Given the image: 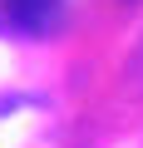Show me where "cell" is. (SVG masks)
<instances>
[{
  "instance_id": "obj_1",
  "label": "cell",
  "mask_w": 143,
  "mask_h": 148,
  "mask_svg": "<svg viewBox=\"0 0 143 148\" xmlns=\"http://www.w3.org/2000/svg\"><path fill=\"white\" fill-rule=\"evenodd\" d=\"M0 133L5 148H49V114L35 99H10L0 109Z\"/></svg>"
},
{
  "instance_id": "obj_2",
  "label": "cell",
  "mask_w": 143,
  "mask_h": 148,
  "mask_svg": "<svg viewBox=\"0 0 143 148\" xmlns=\"http://www.w3.org/2000/svg\"><path fill=\"white\" fill-rule=\"evenodd\" d=\"M0 10H5V25L20 35H49L64 25L69 0H0Z\"/></svg>"
}]
</instances>
